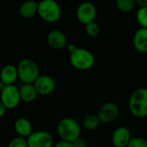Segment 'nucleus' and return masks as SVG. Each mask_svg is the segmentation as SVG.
Returning a JSON list of instances; mask_svg holds the SVG:
<instances>
[{"mask_svg": "<svg viewBox=\"0 0 147 147\" xmlns=\"http://www.w3.org/2000/svg\"><path fill=\"white\" fill-rule=\"evenodd\" d=\"M66 47H67V51L71 54L72 53H74L78 47H77V45L76 44H74V43H69V44H67V46H66Z\"/></svg>", "mask_w": 147, "mask_h": 147, "instance_id": "a878e982", "label": "nucleus"}, {"mask_svg": "<svg viewBox=\"0 0 147 147\" xmlns=\"http://www.w3.org/2000/svg\"><path fill=\"white\" fill-rule=\"evenodd\" d=\"M8 147H28L27 140L22 137L14 138L9 141Z\"/></svg>", "mask_w": 147, "mask_h": 147, "instance_id": "5701e85b", "label": "nucleus"}, {"mask_svg": "<svg viewBox=\"0 0 147 147\" xmlns=\"http://www.w3.org/2000/svg\"><path fill=\"white\" fill-rule=\"evenodd\" d=\"M116 7L122 12H130L135 7L134 0H116Z\"/></svg>", "mask_w": 147, "mask_h": 147, "instance_id": "6ab92c4d", "label": "nucleus"}, {"mask_svg": "<svg viewBox=\"0 0 147 147\" xmlns=\"http://www.w3.org/2000/svg\"><path fill=\"white\" fill-rule=\"evenodd\" d=\"M6 110H7V109L5 108V106H4V105L0 102V118H1V117H3V116L5 115Z\"/></svg>", "mask_w": 147, "mask_h": 147, "instance_id": "cd10ccee", "label": "nucleus"}, {"mask_svg": "<svg viewBox=\"0 0 147 147\" xmlns=\"http://www.w3.org/2000/svg\"><path fill=\"white\" fill-rule=\"evenodd\" d=\"M5 86H6V85H5V84H4L0 80V92L3 90V88H4Z\"/></svg>", "mask_w": 147, "mask_h": 147, "instance_id": "c85d7f7f", "label": "nucleus"}, {"mask_svg": "<svg viewBox=\"0 0 147 147\" xmlns=\"http://www.w3.org/2000/svg\"><path fill=\"white\" fill-rule=\"evenodd\" d=\"M38 3L33 0L24 2L19 9V14L23 18H31L37 14Z\"/></svg>", "mask_w": 147, "mask_h": 147, "instance_id": "f3484780", "label": "nucleus"}, {"mask_svg": "<svg viewBox=\"0 0 147 147\" xmlns=\"http://www.w3.org/2000/svg\"><path fill=\"white\" fill-rule=\"evenodd\" d=\"M0 102L7 109L16 108L21 101L19 89L14 84L6 85L0 92Z\"/></svg>", "mask_w": 147, "mask_h": 147, "instance_id": "423d86ee", "label": "nucleus"}, {"mask_svg": "<svg viewBox=\"0 0 147 147\" xmlns=\"http://www.w3.org/2000/svg\"><path fill=\"white\" fill-rule=\"evenodd\" d=\"M53 147H73V145L71 142L65 141V140H60L57 142L55 145H53Z\"/></svg>", "mask_w": 147, "mask_h": 147, "instance_id": "393cba45", "label": "nucleus"}, {"mask_svg": "<svg viewBox=\"0 0 147 147\" xmlns=\"http://www.w3.org/2000/svg\"><path fill=\"white\" fill-rule=\"evenodd\" d=\"M18 78L17 68L13 65H6L3 67L0 72V80L5 85L14 84V82Z\"/></svg>", "mask_w": 147, "mask_h": 147, "instance_id": "4468645a", "label": "nucleus"}, {"mask_svg": "<svg viewBox=\"0 0 147 147\" xmlns=\"http://www.w3.org/2000/svg\"><path fill=\"white\" fill-rule=\"evenodd\" d=\"M57 133L61 140L73 143L80 138L81 128L76 120L70 117H65L59 122Z\"/></svg>", "mask_w": 147, "mask_h": 147, "instance_id": "f03ea898", "label": "nucleus"}, {"mask_svg": "<svg viewBox=\"0 0 147 147\" xmlns=\"http://www.w3.org/2000/svg\"><path fill=\"white\" fill-rule=\"evenodd\" d=\"M28 147H53V138L47 131L33 132L27 138Z\"/></svg>", "mask_w": 147, "mask_h": 147, "instance_id": "1a4fd4ad", "label": "nucleus"}, {"mask_svg": "<svg viewBox=\"0 0 147 147\" xmlns=\"http://www.w3.org/2000/svg\"><path fill=\"white\" fill-rule=\"evenodd\" d=\"M127 147H147V140L141 137L132 138Z\"/></svg>", "mask_w": 147, "mask_h": 147, "instance_id": "4be33fe9", "label": "nucleus"}, {"mask_svg": "<svg viewBox=\"0 0 147 147\" xmlns=\"http://www.w3.org/2000/svg\"><path fill=\"white\" fill-rule=\"evenodd\" d=\"M72 145H73V147H88L86 141L81 138H78L77 140H75L72 143Z\"/></svg>", "mask_w": 147, "mask_h": 147, "instance_id": "b1692460", "label": "nucleus"}, {"mask_svg": "<svg viewBox=\"0 0 147 147\" xmlns=\"http://www.w3.org/2000/svg\"><path fill=\"white\" fill-rule=\"evenodd\" d=\"M120 115V108L114 102L103 103L97 110L96 115L101 123L109 124L115 121Z\"/></svg>", "mask_w": 147, "mask_h": 147, "instance_id": "0eeeda50", "label": "nucleus"}, {"mask_svg": "<svg viewBox=\"0 0 147 147\" xmlns=\"http://www.w3.org/2000/svg\"><path fill=\"white\" fill-rule=\"evenodd\" d=\"M132 139L130 130L126 127H119L112 134L111 142L115 147H127Z\"/></svg>", "mask_w": 147, "mask_h": 147, "instance_id": "9b49d317", "label": "nucleus"}, {"mask_svg": "<svg viewBox=\"0 0 147 147\" xmlns=\"http://www.w3.org/2000/svg\"><path fill=\"white\" fill-rule=\"evenodd\" d=\"M136 19L141 28H147V7L139 8L136 14Z\"/></svg>", "mask_w": 147, "mask_h": 147, "instance_id": "aec40b11", "label": "nucleus"}, {"mask_svg": "<svg viewBox=\"0 0 147 147\" xmlns=\"http://www.w3.org/2000/svg\"><path fill=\"white\" fill-rule=\"evenodd\" d=\"M0 147H1V146H0Z\"/></svg>", "mask_w": 147, "mask_h": 147, "instance_id": "c756f323", "label": "nucleus"}, {"mask_svg": "<svg viewBox=\"0 0 147 147\" xmlns=\"http://www.w3.org/2000/svg\"><path fill=\"white\" fill-rule=\"evenodd\" d=\"M135 4L140 8H146L147 7V0H135Z\"/></svg>", "mask_w": 147, "mask_h": 147, "instance_id": "bb28decb", "label": "nucleus"}, {"mask_svg": "<svg viewBox=\"0 0 147 147\" xmlns=\"http://www.w3.org/2000/svg\"><path fill=\"white\" fill-rule=\"evenodd\" d=\"M14 127L16 132L22 138H28L32 133V124L26 118H19L16 121L14 124Z\"/></svg>", "mask_w": 147, "mask_h": 147, "instance_id": "2eb2a0df", "label": "nucleus"}, {"mask_svg": "<svg viewBox=\"0 0 147 147\" xmlns=\"http://www.w3.org/2000/svg\"><path fill=\"white\" fill-rule=\"evenodd\" d=\"M47 42L54 50H61L67 46V37L61 30L50 31L47 36Z\"/></svg>", "mask_w": 147, "mask_h": 147, "instance_id": "f8f14e48", "label": "nucleus"}, {"mask_svg": "<svg viewBox=\"0 0 147 147\" xmlns=\"http://www.w3.org/2000/svg\"><path fill=\"white\" fill-rule=\"evenodd\" d=\"M133 45L134 49L141 53H147V28H140L134 34Z\"/></svg>", "mask_w": 147, "mask_h": 147, "instance_id": "ddd939ff", "label": "nucleus"}, {"mask_svg": "<svg viewBox=\"0 0 147 147\" xmlns=\"http://www.w3.org/2000/svg\"><path fill=\"white\" fill-rule=\"evenodd\" d=\"M100 26L96 22H90L87 25H85V32L90 37H96L100 34Z\"/></svg>", "mask_w": 147, "mask_h": 147, "instance_id": "412c9836", "label": "nucleus"}, {"mask_svg": "<svg viewBox=\"0 0 147 147\" xmlns=\"http://www.w3.org/2000/svg\"><path fill=\"white\" fill-rule=\"evenodd\" d=\"M19 92L21 100L25 102H31L34 101L38 95L33 84H23L19 88Z\"/></svg>", "mask_w": 147, "mask_h": 147, "instance_id": "dca6fc26", "label": "nucleus"}, {"mask_svg": "<svg viewBox=\"0 0 147 147\" xmlns=\"http://www.w3.org/2000/svg\"><path fill=\"white\" fill-rule=\"evenodd\" d=\"M37 94L47 96L53 93L56 87L54 79L48 75H40L33 84Z\"/></svg>", "mask_w": 147, "mask_h": 147, "instance_id": "9d476101", "label": "nucleus"}, {"mask_svg": "<svg viewBox=\"0 0 147 147\" xmlns=\"http://www.w3.org/2000/svg\"><path fill=\"white\" fill-rule=\"evenodd\" d=\"M100 121L96 115V114H90L84 116L83 120V126L85 129L89 131L96 130L100 126Z\"/></svg>", "mask_w": 147, "mask_h": 147, "instance_id": "a211bd4d", "label": "nucleus"}, {"mask_svg": "<svg viewBox=\"0 0 147 147\" xmlns=\"http://www.w3.org/2000/svg\"><path fill=\"white\" fill-rule=\"evenodd\" d=\"M70 62L75 69L79 71H87L94 66L96 59L90 50L78 47L70 55Z\"/></svg>", "mask_w": 147, "mask_h": 147, "instance_id": "20e7f679", "label": "nucleus"}, {"mask_svg": "<svg viewBox=\"0 0 147 147\" xmlns=\"http://www.w3.org/2000/svg\"><path fill=\"white\" fill-rule=\"evenodd\" d=\"M97 10L94 3L90 2H84L80 3L76 11V16L79 22L87 25L95 22Z\"/></svg>", "mask_w": 147, "mask_h": 147, "instance_id": "6e6552de", "label": "nucleus"}, {"mask_svg": "<svg viewBox=\"0 0 147 147\" xmlns=\"http://www.w3.org/2000/svg\"><path fill=\"white\" fill-rule=\"evenodd\" d=\"M37 14L47 22H56L61 16V8L54 0H42L38 3Z\"/></svg>", "mask_w": 147, "mask_h": 147, "instance_id": "39448f33", "label": "nucleus"}, {"mask_svg": "<svg viewBox=\"0 0 147 147\" xmlns=\"http://www.w3.org/2000/svg\"><path fill=\"white\" fill-rule=\"evenodd\" d=\"M16 68L18 78L23 84H34L40 76L39 66L32 59H22L18 63Z\"/></svg>", "mask_w": 147, "mask_h": 147, "instance_id": "7ed1b4c3", "label": "nucleus"}, {"mask_svg": "<svg viewBox=\"0 0 147 147\" xmlns=\"http://www.w3.org/2000/svg\"><path fill=\"white\" fill-rule=\"evenodd\" d=\"M128 109L136 118L147 117V88H139L131 94L128 100Z\"/></svg>", "mask_w": 147, "mask_h": 147, "instance_id": "f257e3e1", "label": "nucleus"}]
</instances>
